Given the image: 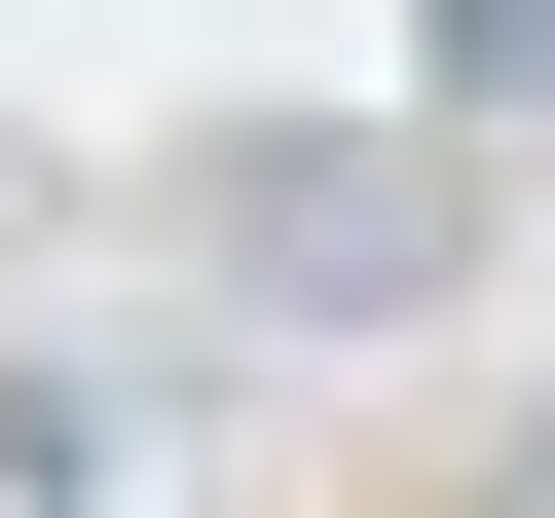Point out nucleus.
<instances>
[{"instance_id": "obj_1", "label": "nucleus", "mask_w": 555, "mask_h": 518, "mask_svg": "<svg viewBox=\"0 0 555 518\" xmlns=\"http://www.w3.org/2000/svg\"><path fill=\"white\" fill-rule=\"evenodd\" d=\"M149 259H185V334L371 371V334L481 297V148H444V112H222V148H149Z\"/></svg>"}, {"instance_id": "obj_2", "label": "nucleus", "mask_w": 555, "mask_h": 518, "mask_svg": "<svg viewBox=\"0 0 555 518\" xmlns=\"http://www.w3.org/2000/svg\"><path fill=\"white\" fill-rule=\"evenodd\" d=\"M149 444H185V371H149V334H38V371H0V518H112Z\"/></svg>"}, {"instance_id": "obj_3", "label": "nucleus", "mask_w": 555, "mask_h": 518, "mask_svg": "<svg viewBox=\"0 0 555 518\" xmlns=\"http://www.w3.org/2000/svg\"><path fill=\"white\" fill-rule=\"evenodd\" d=\"M481 112H555V0H444V148H481Z\"/></svg>"}, {"instance_id": "obj_4", "label": "nucleus", "mask_w": 555, "mask_h": 518, "mask_svg": "<svg viewBox=\"0 0 555 518\" xmlns=\"http://www.w3.org/2000/svg\"><path fill=\"white\" fill-rule=\"evenodd\" d=\"M0 259H75V148H38V112H0Z\"/></svg>"}]
</instances>
